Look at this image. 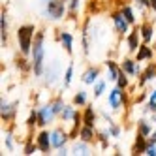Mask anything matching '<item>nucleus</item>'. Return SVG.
Wrapping results in <instances>:
<instances>
[{"label":"nucleus","mask_w":156,"mask_h":156,"mask_svg":"<svg viewBox=\"0 0 156 156\" xmlns=\"http://www.w3.org/2000/svg\"><path fill=\"white\" fill-rule=\"evenodd\" d=\"M32 70L34 75L43 73V57H45V49H43V32H38L34 36V43H32Z\"/></svg>","instance_id":"nucleus-1"},{"label":"nucleus","mask_w":156,"mask_h":156,"mask_svg":"<svg viewBox=\"0 0 156 156\" xmlns=\"http://www.w3.org/2000/svg\"><path fill=\"white\" fill-rule=\"evenodd\" d=\"M136 58H137V62L152 58V49L149 47V43H145V45H141V47L137 49V53H136Z\"/></svg>","instance_id":"nucleus-14"},{"label":"nucleus","mask_w":156,"mask_h":156,"mask_svg":"<svg viewBox=\"0 0 156 156\" xmlns=\"http://www.w3.org/2000/svg\"><path fill=\"white\" fill-rule=\"evenodd\" d=\"M47 15L55 21H58L64 17V12H66V8H64V0H49L47 2Z\"/></svg>","instance_id":"nucleus-3"},{"label":"nucleus","mask_w":156,"mask_h":156,"mask_svg":"<svg viewBox=\"0 0 156 156\" xmlns=\"http://www.w3.org/2000/svg\"><path fill=\"white\" fill-rule=\"evenodd\" d=\"M122 70H124L128 75H139L141 73L139 66L133 62V60H130V58H124V62H122Z\"/></svg>","instance_id":"nucleus-13"},{"label":"nucleus","mask_w":156,"mask_h":156,"mask_svg":"<svg viewBox=\"0 0 156 156\" xmlns=\"http://www.w3.org/2000/svg\"><path fill=\"white\" fill-rule=\"evenodd\" d=\"M51 107H53V111H55L57 115H60V113H62V109H64L66 105H64V102H62L60 98H57V100H53V102H51Z\"/></svg>","instance_id":"nucleus-26"},{"label":"nucleus","mask_w":156,"mask_h":156,"mask_svg":"<svg viewBox=\"0 0 156 156\" xmlns=\"http://www.w3.org/2000/svg\"><path fill=\"white\" fill-rule=\"evenodd\" d=\"M60 41H62V47L66 49V53L73 51V38L70 32H60Z\"/></svg>","instance_id":"nucleus-16"},{"label":"nucleus","mask_w":156,"mask_h":156,"mask_svg":"<svg viewBox=\"0 0 156 156\" xmlns=\"http://www.w3.org/2000/svg\"><path fill=\"white\" fill-rule=\"evenodd\" d=\"M107 132L111 133V137H119V136H120V128L113 124V120H109V130H107Z\"/></svg>","instance_id":"nucleus-31"},{"label":"nucleus","mask_w":156,"mask_h":156,"mask_svg":"<svg viewBox=\"0 0 156 156\" xmlns=\"http://www.w3.org/2000/svg\"><path fill=\"white\" fill-rule=\"evenodd\" d=\"M55 117H57V113L53 111L51 104H49V105H43V107H40V109H38V124H40V126L49 124V122H51Z\"/></svg>","instance_id":"nucleus-5"},{"label":"nucleus","mask_w":156,"mask_h":156,"mask_svg":"<svg viewBox=\"0 0 156 156\" xmlns=\"http://www.w3.org/2000/svg\"><path fill=\"white\" fill-rule=\"evenodd\" d=\"M36 145H38V149L41 152H49V149L53 147V145H51V133L49 132H41L40 136L36 137Z\"/></svg>","instance_id":"nucleus-8"},{"label":"nucleus","mask_w":156,"mask_h":156,"mask_svg":"<svg viewBox=\"0 0 156 156\" xmlns=\"http://www.w3.org/2000/svg\"><path fill=\"white\" fill-rule=\"evenodd\" d=\"M154 75H156V64H149V66H147V70H145L143 73H139V77H137L139 87H143L147 81H152V79H154Z\"/></svg>","instance_id":"nucleus-9"},{"label":"nucleus","mask_w":156,"mask_h":156,"mask_svg":"<svg viewBox=\"0 0 156 156\" xmlns=\"http://www.w3.org/2000/svg\"><path fill=\"white\" fill-rule=\"evenodd\" d=\"M152 120H154V124H156V113H154V117H152Z\"/></svg>","instance_id":"nucleus-39"},{"label":"nucleus","mask_w":156,"mask_h":156,"mask_svg":"<svg viewBox=\"0 0 156 156\" xmlns=\"http://www.w3.org/2000/svg\"><path fill=\"white\" fill-rule=\"evenodd\" d=\"M120 12L124 13V17L128 19V23H130V25L136 23V17H133V12H132V8H130V6H122V8H120Z\"/></svg>","instance_id":"nucleus-24"},{"label":"nucleus","mask_w":156,"mask_h":156,"mask_svg":"<svg viewBox=\"0 0 156 156\" xmlns=\"http://www.w3.org/2000/svg\"><path fill=\"white\" fill-rule=\"evenodd\" d=\"M98 75H100V70L98 68H88L85 73H83V83L85 85H94L98 81Z\"/></svg>","instance_id":"nucleus-12"},{"label":"nucleus","mask_w":156,"mask_h":156,"mask_svg":"<svg viewBox=\"0 0 156 156\" xmlns=\"http://www.w3.org/2000/svg\"><path fill=\"white\" fill-rule=\"evenodd\" d=\"M137 38H139V28L136 32H130V34H128V49L130 51H137V47H139Z\"/></svg>","instance_id":"nucleus-21"},{"label":"nucleus","mask_w":156,"mask_h":156,"mask_svg":"<svg viewBox=\"0 0 156 156\" xmlns=\"http://www.w3.org/2000/svg\"><path fill=\"white\" fill-rule=\"evenodd\" d=\"M124 73H126V72L122 70L120 75H119V79H117V87H120V88H126V87H128V77H126Z\"/></svg>","instance_id":"nucleus-29"},{"label":"nucleus","mask_w":156,"mask_h":156,"mask_svg":"<svg viewBox=\"0 0 156 156\" xmlns=\"http://www.w3.org/2000/svg\"><path fill=\"white\" fill-rule=\"evenodd\" d=\"M73 152L75 154H90V151H88V143L87 141H79V143H75L73 145Z\"/></svg>","instance_id":"nucleus-23"},{"label":"nucleus","mask_w":156,"mask_h":156,"mask_svg":"<svg viewBox=\"0 0 156 156\" xmlns=\"http://www.w3.org/2000/svg\"><path fill=\"white\" fill-rule=\"evenodd\" d=\"M147 111H152L156 113V90L151 92V98H149V105H147Z\"/></svg>","instance_id":"nucleus-28"},{"label":"nucleus","mask_w":156,"mask_h":156,"mask_svg":"<svg viewBox=\"0 0 156 156\" xmlns=\"http://www.w3.org/2000/svg\"><path fill=\"white\" fill-rule=\"evenodd\" d=\"M6 147H8V149H13V139H12V133H8V136H6Z\"/></svg>","instance_id":"nucleus-37"},{"label":"nucleus","mask_w":156,"mask_h":156,"mask_svg":"<svg viewBox=\"0 0 156 156\" xmlns=\"http://www.w3.org/2000/svg\"><path fill=\"white\" fill-rule=\"evenodd\" d=\"M79 137L83 139V141H87V143H90L92 139H94V126H83L81 130H79Z\"/></svg>","instance_id":"nucleus-18"},{"label":"nucleus","mask_w":156,"mask_h":156,"mask_svg":"<svg viewBox=\"0 0 156 156\" xmlns=\"http://www.w3.org/2000/svg\"><path fill=\"white\" fill-rule=\"evenodd\" d=\"M60 117H62V120H64V122H70V120H73V119L77 117V111H75V107H73V105H66V107L62 109Z\"/></svg>","instance_id":"nucleus-19"},{"label":"nucleus","mask_w":156,"mask_h":156,"mask_svg":"<svg viewBox=\"0 0 156 156\" xmlns=\"http://www.w3.org/2000/svg\"><path fill=\"white\" fill-rule=\"evenodd\" d=\"M15 109H17V102H13V104H8V102H4V100H2V119H4V120L13 119V115H15Z\"/></svg>","instance_id":"nucleus-11"},{"label":"nucleus","mask_w":156,"mask_h":156,"mask_svg":"<svg viewBox=\"0 0 156 156\" xmlns=\"http://www.w3.org/2000/svg\"><path fill=\"white\" fill-rule=\"evenodd\" d=\"M149 141H145V136L137 133V139H136V145H133V152L136 154H145V149H147Z\"/></svg>","instance_id":"nucleus-17"},{"label":"nucleus","mask_w":156,"mask_h":156,"mask_svg":"<svg viewBox=\"0 0 156 156\" xmlns=\"http://www.w3.org/2000/svg\"><path fill=\"white\" fill-rule=\"evenodd\" d=\"M38 149V145H32V143H27V147H25V154H32Z\"/></svg>","instance_id":"nucleus-36"},{"label":"nucleus","mask_w":156,"mask_h":156,"mask_svg":"<svg viewBox=\"0 0 156 156\" xmlns=\"http://www.w3.org/2000/svg\"><path fill=\"white\" fill-rule=\"evenodd\" d=\"M152 32H154V28H152L151 23H143V25L139 27V34H141V38H143L145 43H151V40L154 38Z\"/></svg>","instance_id":"nucleus-10"},{"label":"nucleus","mask_w":156,"mask_h":156,"mask_svg":"<svg viewBox=\"0 0 156 156\" xmlns=\"http://www.w3.org/2000/svg\"><path fill=\"white\" fill-rule=\"evenodd\" d=\"M149 6L152 8V12L156 13V0H149Z\"/></svg>","instance_id":"nucleus-38"},{"label":"nucleus","mask_w":156,"mask_h":156,"mask_svg":"<svg viewBox=\"0 0 156 156\" xmlns=\"http://www.w3.org/2000/svg\"><path fill=\"white\" fill-rule=\"evenodd\" d=\"M137 133H141V136H145V137L151 136V124H149V120H145V119L139 120V124H137Z\"/></svg>","instance_id":"nucleus-22"},{"label":"nucleus","mask_w":156,"mask_h":156,"mask_svg":"<svg viewBox=\"0 0 156 156\" xmlns=\"http://www.w3.org/2000/svg\"><path fill=\"white\" fill-rule=\"evenodd\" d=\"M34 25H23L17 30V40H19V49L23 55L32 53V43H34Z\"/></svg>","instance_id":"nucleus-2"},{"label":"nucleus","mask_w":156,"mask_h":156,"mask_svg":"<svg viewBox=\"0 0 156 156\" xmlns=\"http://www.w3.org/2000/svg\"><path fill=\"white\" fill-rule=\"evenodd\" d=\"M57 72H58L57 64L53 66V70H47V83H55V79H57Z\"/></svg>","instance_id":"nucleus-30"},{"label":"nucleus","mask_w":156,"mask_h":156,"mask_svg":"<svg viewBox=\"0 0 156 156\" xmlns=\"http://www.w3.org/2000/svg\"><path fill=\"white\" fill-rule=\"evenodd\" d=\"M68 141V133H66L64 130H60V128H57V130H53L51 132V145L55 149H60V147H64V143Z\"/></svg>","instance_id":"nucleus-7"},{"label":"nucleus","mask_w":156,"mask_h":156,"mask_svg":"<svg viewBox=\"0 0 156 156\" xmlns=\"http://www.w3.org/2000/svg\"><path fill=\"white\" fill-rule=\"evenodd\" d=\"M145 154L156 156V143H149V145H147V149H145Z\"/></svg>","instance_id":"nucleus-35"},{"label":"nucleus","mask_w":156,"mask_h":156,"mask_svg":"<svg viewBox=\"0 0 156 156\" xmlns=\"http://www.w3.org/2000/svg\"><path fill=\"white\" fill-rule=\"evenodd\" d=\"M79 6H81V0H72V2H70V13L75 15L77 9H79Z\"/></svg>","instance_id":"nucleus-33"},{"label":"nucleus","mask_w":156,"mask_h":156,"mask_svg":"<svg viewBox=\"0 0 156 156\" xmlns=\"http://www.w3.org/2000/svg\"><path fill=\"white\" fill-rule=\"evenodd\" d=\"M73 104L75 105H85L87 104V92L85 90H79L75 96H73Z\"/></svg>","instance_id":"nucleus-25"},{"label":"nucleus","mask_w":156,"mask_h":156,"mask_svg":"<svg viewBox=\"0 0 156 156\" xmlns=\"http://www.w3.org/2000/svg\"><path fill=\"white\" fill-rule=\"evenodd\" d=\"M105 64H107V77H109L111 81H117L122 70L119 68V66H117V62H113V60H109V62H105Z\"/></svg>","instance_id":"nucleus-15"},{"label":"nucleus","mask_w":156,"mask_h":156,"mask_svg":"<svg viewBox=\"0 0 156 156\" xmlns=\"http://www.w3.org/2000/svg\"><path fill=\"white\" fill-rule=\"evenodd\" d=\"M122 90H124V88L115 87L113 90L109 92V107H111V109H115V111H117V109L122 107V104L126 102V94L122 92Z\"/></svg>","instance_id":"nucleus-4"},{"label":"nucleus","mask_w":156,"mask_h":156,"mask_svg":"<svg viewBox=\"0 0 156 156\" xmlns=\"http://www.w3.org/2000/svg\"><path fill=\"white\" fill-rule=\"evenodd\" d=\"M83 122H85L87 126H94V122H96V113H94L92 107H87V109H85V113H83Z\"/></svg>","instance_id":"nucleus-20"},{"label":"nucleus","mask_w":156,"mask_h":156,"mask_svg":"<svg viewBox=\"0 0 156 156\" xmlns=\"http://www.w3.org/2000/svg\"><path fill=\"white\" fill-rule=\"evenodd\" d=\"M104 90H105V83L104 81H98L94 85V98H100V96L104 94Z\"/></svg>","instance_id":"nucleus-27"},{"label":"nucleus","mask_w":156,"mask_h":156,"mask_svg":"<svg viewBox=\"0 0 156 156\" xmlns=\"http://www.w3.org/2000/svg\"><path fill=\"white\" fill-rule=\"evenodd\" d=\"M113 23H115V30L119 32V34H126L128 28H130V23H128V19L124 17L122 12H115L113 13Z\"/></svg>","instance_id":"nucleus-6"},{"label":"nucleus","mask_w":156,"mask_h":156,"mask_svg":"<svg viewBox=\"0 0 156 156\" xmlns=\"http://www.w3.org/2000/svg\"><path fill=\"white\" fill-rule=\"evenodd\" d=\"M72 75H73V66H70V68L66 70V77H64V87H70V83H72Z\"/></svg>","instance_id":"nucleus-32"},{"label":"nucleus","mask_w":156,"mask_h":156,"mask_svg":"<svg viewBox=\"0 0 156 156\" xmlns=\"http://www.w3.org/2000/svg\"><path fill=\"white\" fill-rule=\"evenodd\" d=\"M27 124H28V126L38 124V111H32V113H30V117H28V120H27Z\"/></svg>","instance_id":"nucleus-34"}]
</instances>
